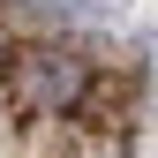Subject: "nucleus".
<instances>
[{
  "label": "nucleus",
  "instance_id": "1",
  "mask_svg": "<svg viewBox=\"0 0 158 158\" xmlns=\"http://www.w3.org/2000/svg\"><path fill=\"white\" fill-rule=\"evenodd\" d=\"M98 90V60L60 38H23L0 68V98L23 121H75V106Z\"/></svg>",
  "mask_w": 158,
  "mask_h": 158
}]
</instances>
